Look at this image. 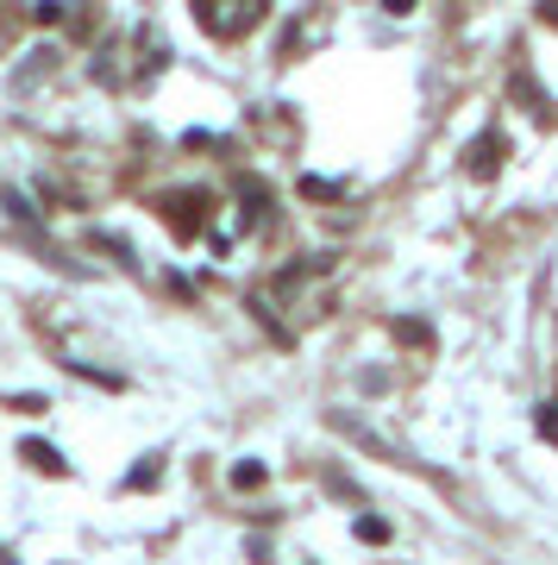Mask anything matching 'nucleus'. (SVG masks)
<instances>
[{
  "mask_svg": "<svg viewBox=\"0 0 558 565\" xmlns=\"http://www.w3.org/2000/svg\"><path fill=\"white\" fill-rule=\"evenodd\" d=\"M539 20H552V25H558V0H539Z\"/></svg>",
  "mask_w": 558,
  "mask_h": 565,
  "instance_id": "7",
  "label": "nucleus"
},
{
  "mask_svg": "<svg viewBox=\"0 0 558 565\" xmlns=\"http://www.w3.org/2000/svg\"><path fill=\"white\" fill-rule=\"evenodd\" d=\"M233 484H239V490H258V484H264V465H233Z\"/></svg>",
  "mask_w": 558,
  "mask_h": 565,
  "instance_id": "4",
  "label": "nucleus"
},
{
  "mask_svg": "<svg viewBox=\"0 0 558 565\" xmlns=\"http://www.w3.org/2000/svg\"><path fill=\"white\" fill-rule=\"evenodd\" d=\"M195 7L214 39H245V32L264 25V0H195Z\"/></svg>",
  "mask_w": 558,
  "mask_h": 565,
  "instance_id": "1",
  "label": "nucleus"
},
{
  "mask_svg": "<svg viewBox=\"0 0 558 565\" xmlns=\"http://www.w3.org/2000/svg\"><path fill=\"white\" fill-rule=\"evenodd\" d=\"M358 541H389V527H383L377 515H364V522H358Z\"/></svg>",
  "mask_w": 558,
  "mask_h": 565,
  "instance_id": "6",
  "label": "nucleus"
},
{
  "mask_svg": "<svg viewBox=\"0 0 558 565\" xmlns=\"http://www.w3.org/2000/svg\"><path fill=\"white\" fill-rule=\"evenodd\" d=\"M20 452H25V465H39V471H51V478H63V459H57V446H44V440H25Z\"/></svg>",
  "mask_w": 558,
  "mask_h": 565,
  "instance_id": "3",
  "label": "nucleus"
},
{
  "mask_svg": "<svg viewBox=\"0 0 558 565\" xmlns=\"http://www.w3.org/2000/svg\"><path fill=\"white\" fill-rule=\"evenodd\" d=\"M539 434H546V440H558V403H539Z\"/></svg>",
  "mask_w": 558,
  "mask_h": 565,
  "instance_id": "5",
  "label": "nucleus"
},
{
  "mask_svg": "<svg viewBox=\"0 0 558 565\" xmlns=\"http://www.w3.org/2000/svg\"><path fill=\"white\" fill-rule=\"evenodd\" d=\"M389 13H415V0H389Z\"/></svg>",
  "mask_w": 558,
  "mask_h": 565,
  "instance_id": "8",
  "label": "nucleus"
},
{
  "mask_svg": "<svg viewBox=\"0 0 558 565\" xmlns=\"http://www.w3.org/2000/svg\"><path fill=\"white\" fill-rule=\"evenodd\" d=\"M502 151H508V145H502V132H483V139L471 145V177H490V170L502 163Z\"/></svg>",
  "mask_w": 558,
  "mask_h": 565,
  "instance_id": "2",
  "label": "nucleus"
}]
</instances>
